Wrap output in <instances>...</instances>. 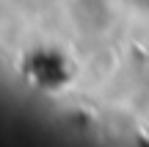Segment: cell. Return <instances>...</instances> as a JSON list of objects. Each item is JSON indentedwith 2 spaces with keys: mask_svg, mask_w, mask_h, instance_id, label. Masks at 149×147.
<instances>
[{
  "mask_svg": "<svg viewBox=\"0 0 149 147\" xmlns=\"http://www.w3.org/2000/svg\"><path fill=\"white\" fill-rule=\"evenodd\" d=\"M124 3H130L133 8H138V11H149V0H124Z\"/></svg>",
  "mask_w": 149,
  "mask_h": 147,
  "instance_id": "7a4b0ae2",
  "label": "cell"
},
{
  "mask_svg": "<svg viewBox=\"0 0 149 147\" xmlns=\"http://www.w3.org/2000/svg\"><path fill=\"white\" fill-rule=\"evenodd\" d=\"M72 22L83 33H105L113 22V8L108 0H74Z\"/></svg>",
  "mask_w": 149,
  "mask_h": 147,
  "instance_id": "6da1fadb",
  "label": "cell"
}]
</instances>
